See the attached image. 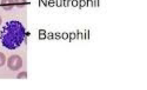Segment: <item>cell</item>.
I'll list each match as a JSON object with an SVG mask.
<instances>
[{
    "mask_svg": "<svg viewBox=\"0 0 147 90\" xmlns=\"http://www.w3.org/2000/svg\"><path fill=\"white\" fill-rule=\"evenodd\" d=\"M26 36V28L22 23L18 20H11L7 22L3 26L0 39L4 47L14 50L21 45Z\"/></svg>",
    "mask_w": 147,
    "mask_h": 90,
    "instance_id": "1",
    "label": "cell"
},
{
    "mask_svg": "<svg viewBox=\"0 0 147 90\" xmlns=\"http://www.w3.org/2000/svg\"><path fill=\"white\" fill-rule=\"evenodd\" d=\"M8 67L13 71H17L22 66L21 58L17 55H13L9 57L7 61Z\"/></svg>",
    "mask_w": 147,
    "mask_h": 90,
    "instance_id": "2",
    "label": "cell"
},
{
    "mask_svg": "<svg viewBox=\"0 0 147 90\" xmlns=\"http://www.w3.org/2000/svg\"><path fill=\"white\" fill-rule=\"evenodd\" d=\"M1 5L4 10H11L14 6V0H1Z\"/></svg>",
    "mask_w": 147,
    "mask_h": 90,
    "instance_id": "3",
    "label": "cell"
},
{
    "mask_svg": "<svg viewBox=\"0 0 147 90\" xmlns=\"http://www.w3.org/2000/svg\"><path fill=\"white\" fill-rule=\"evenodd\" d=\"M14 4L20 8L23 7L26 5V0H14Z\"/></svg>",
    "mask_w": 147,
    "mask_h": 90,
    "instance_id": "4",
    "label": "cell"
},
{
    "mask_svg": "<svg viewBox=\"0 0 147 90\" xmlns=\"http://www.w3.org/2000/svg\"><path fill=\"white\" fill-rule=\"evenodd\" d=\"M6 61V57L3 53L0 52V67L4 66Z\"/></svg>",
    "mask_w": 147,
    "mask_h": 90,
    "instance_id": "5",
    "label": "cell"
},
{
    "mask_svg": "<svg viewBox=\"0 0 147 90\" xmlns=\"http://www.w3.org/2000/svg\"><path fill=\"white\" fill-rule=\"evenodd\" d=\"M27 78V72H22L20 73L17 76V78Z\"/></svg>",
    "mask_w": 147,
    "mask_h": 90,
    "instance_id": "6",
    "label": "cell"
},
{
    "mask_svg": "<svg viewBox=\"0 0 147 90\" xmlns=\"http://www.w3.org/2000/svg\"><path fill=\"white\" fill-rule=\"evenodd\" d=\"M2 22H3V20H2V18H1V17H0V25H1Z\"/></svg>",
    "mask_w": 147,
    "mask_h": 90,
    "instance_id": "7",
    "label": "cell"
}]
</instances>
